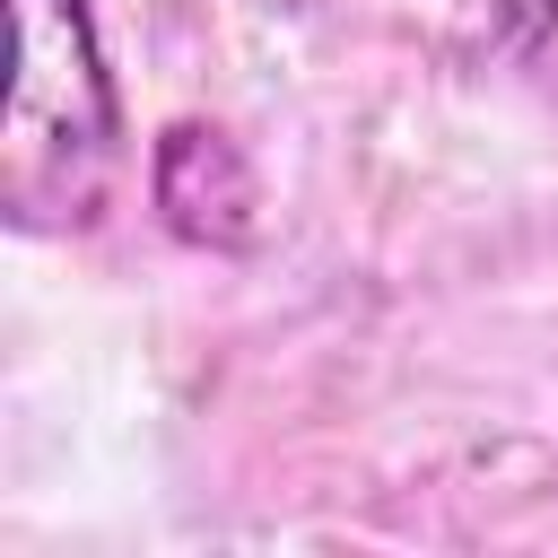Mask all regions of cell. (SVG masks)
Listing matches in <instances>:
<instances>
[{
  "label": "cell",
  "instance_id": "6da1fadb",
  "mask_svg": "<svg viewBox=\"0 0 558 558\" xmlns=\"http://www.w3.org/2000/svg\"><path fill=\"white\" fill-rule=\"evenodd\" d=\"M122 157V96L87 0H9L0 209L17 235H70L105 209Z\"/></svg>",
  "mask_w": 558,
  "mask_h": 558
},
{
  "label": "cell",
  "instance_id": "7a4b0ae2",
  "mask_svg": "<svg viewBox=\"0 0 558 558\" xmlns=\"http://www.w3.org/2000/svg\"><path fill=\"white\" fill-rule=\"evenodd\" d=\"M148 192H157V218L201 244V253H244L262 235V183H253V157L218 131V122H174L148 157Z\"/></svg>",
  "mask_w": 558,
  "mask_h": 558
}]
</instances>
